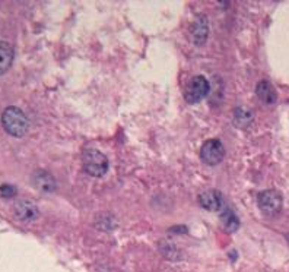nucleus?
Returning a JSON list of instances; mask_svg holds the SVG:
<instances>
[{"label":"nucleus","instance_id":"1","mask_svg":"<svg viewBox=\"0 0 289 272\" xmlns=\"http://www.w3.org/2000/svg\"><path fill=\"white\" fill-rule=\"evenodd\" d=\"M1 125L9 135L22 137L28 132L29 123L23 112L18 107H7L1 114Z\"/></svg>","mask_w":289,"mask_h":272},{"label":"nucleus","instance_id":"2","mask_svg":"<svg viewBox=\"0 0 289 272\" xmlns=\"http://www.w3.org/2000/svg\"><path fill=\"white\" fill-rule=\"evenodd\" d=\"M83 168L92 177H103L108 171V159L97 149H86L83 152Z\"/></svg>","mask_w":289,"mask_h":272},{"label":"nucleus","instance_id":"3","mask_svg":"<svg viewBox=\"0 0 289 272\" xmlns=\"http://www.w3.org/2000/svg\"><path fill=\"white\" fill-rule=\"evenodd\" d=\"M224 155H225V148H224L222 142L218 139L206 140L200 149V157H202L203 162H206L209 165L219 164L224 159Z\"/></svg>","mask_w":289,"mask_h":272},{"label":"nucleus","instance_id":"4","mask_svg":"<svg viewBox=\"0 0 289 272\" xmlns=\"http://www.w3.org/2000/svg\"><path fill=\"white\" fill-rule=\"evenodd\" d=\"M259 206L266 215H276L282 209V196L276 190H265L259 195Z\"/></svg>","mask_w":289,"mask_h":272},{"label":"nucleus","instance_id":"5","mask_svg":"<svg viewBox=\"0 0 289 272\" xmlns=\"http://www.w3.org/2000/svg\"><path fill=\"white\" fill-rule=\"evenodd\" d=\"M209 90L210 87L205 76H194L186 91V100L188 103H199L207 95Z\"/></svg>","mask_w":289,"mask_h":272},{"label":"nucleus","instance_id":"6","mask_svg":"<svg viewBox=\"0 0 289 272\" xmlns=\"http://www.w3.org/2000/svg\"><path fill=\"white\" fill-rule=\"evenodd\" d=\"M200 205L207 209V211H213V212H219L225 208V202L224 198L219 192L216 190H206L200 195L199 198Z\"/></svg>","mask_w":289,"mask_h":272},{"label":"nucleus","instance_id":"7","mask_svg":"<svg viewBox=\"0 0 289 272\" xmlns=\"http://www.w3.org/2000/svg\"><path fill=\"white\" fill-rule=\"evenodd\" d=\"M15 214L19 220L22 221H34L38 218L40 211L37 208V205L31 201H19L15 205Z\"/></svg>","mask_w":289,"mask_h":272},{"label":"nucleus","instance_id":"8","mask_svg":"<svg viewBox=\"0 0 289 272\" xmlns=\"http://www.w3.org/2000/svg\"><path fill=\"white\" fill-rule=\"evenodd\" d=\"M32 183L37 189L48 193V192H53L56 189V180L53 179L51 174H48L47 171L44 170H38L35 171L34 177H32Z\"/></svg>","mask_w":289,"mask_h":272},{"label":"nucleus","instance_id":"9","mask_svg":"<svg viewBox=\"0 0 289 272\" xmlns=\"http://www.w3.org/2000/svg\"><path fill=\"white\" fill-rule=\"evenodd\" d=\"M257 97L265 103V104H275L278 101V92L275 90V87L269 82V81H262L257 84L256 88Z\"/></svg>","mask_w":289,"mask_h":272},{"label":"nucleus","instance_id":"10","mask_svg":"<svg viewBox=\"0 0 289 272\" xmlns=\"http://www.w3.org/2000/svg\"><path fill=\"white\" fill-rule=\"evenodd\" d=\"M15 51L10 44L7 43H0V75L9 70L13 62Z\"/></svg>","mask_w":289,"mask_h":272},{"label":"nucleus","instance_id":"11","mask_svg":"<svg viewBox=\"0 0 289 272\" xmlns=\"http://www.w3.org/2000/svg\"><path fill=\"white\" fill-rule=\"evenodd\" d=\"M222 226H224V228H225L228 233L235 231V230L238 228V226H240L237 215H235L232 211L227 209V211L224 212V215H222Z\"/></svg>","mask_w":289,"mask_h":272},{"label":"nucleus","instance_id":"12","mask_svg":"<svg viewBox=\"0 0 289 272\" xmlns=\"http://www.w3.org/2000/svg\"><path fill=\"white\" fill-rule=\"evenodd\" d=\"M1 193H3V196L9 198V196H12V195L15 193V189H12V187H9V186H3V187H1Z\"/></svg>","mask_w":289,"mask_h":272}]
</instances>
